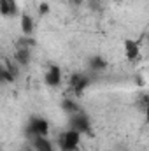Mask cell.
I'll return each mask as SVG.
<instances>
[{"instance_id":"cell-1","label":"cell","mask_w":149,"mask_h":151,"mask_svg":"<svg viewBox=\"0 0 149 151\" xmlns=\"http://www.w3.org/2000/svg\"><path fill=\"white\" fill-rule=\"evenodd\" d=\"M81 132H77L74 128H69L65 132H62L58 135V141H56V146L60 151H77L81 146Z\"/></svg>"},{"instance_id":"cell-2","label":"cell","mask_w":149,"mask_h":151,"mask_svg":"<svg viewBox=\"0 0 149 151\" xmlns=\"http://www.w3.org/2000/svg\"><path fill=\"white\" fill-rule=\"evenodd\" d=\"M27 135L34 137H47L49 135V121L40 116H32L27 123Z\"/></svg>"},{"instance_id":"cell-3","label":"cell","mask_w":149,"mask_h":151,"mask_svg":"<svg viewBox=\"0 0 149 151\" xmlns=\"http://www.w3.org/2000/svg\"><path fill=\"white\" fill-rule=\"evenodd\" d=\"M90 84H91V77L88 74H84V72H74L69 79V90L75 97H81L88 90Z\"/></svg>"},{"instance_id":"cell-4","label":"cell","mask_w":149,"mask_h":151,"mask_svg":"<svg viewBox=\"0 0 149 151\" xmlns=\"http://www.w3.org/2000/svg\"><path fill=\"white\" fill-rule=\"evenodd\" d=\"M70 128H74L77 132H81V134H91V119H90V116L86 113H82V111H79V113L75 114H70Z\"/></svg>"},{"instance_id":"cell-5","label":"cell","mask_w":149,"mask_h":151,"mask_svg":"<svg viewBox=\"0 0 149 151\" xmlns=\"http://www.w3.org/2000/svg\"><path fill=\"white\" fill-rule=\"evenodd\" d=\"M62 81H63V72H62V67L56 65V63H51L44 74V83L46 86L49 88H58L62 86Z\"/></svg>"},{"instance_id":"cell-6","label":"cell","mask_w":149,"mask_h":151,"mask_svg":"<svg viewBox=\"0 0 149 151\" xmlns=\"http://www.w3.org/2000/svg\"><path fill=\"white\" fill-rule=\"evenodd\" d=\"M123 51H125L126 60L135 62V60L140 56V42L135 40V39H125V42H123Z\"/></svg>"},{"instance_id":"cell-7","label":"cell","mask_w":149,"mask_h":151,"mask_svg":"<svg viewBox=\"0 0 149 151\" xmlns=\"http://www.w3.org/2000/svg\"><path fill=\"white\" fill-rule=\"evenodd\" d=\"M0 14L4 18H18V16H21L18 0H0Z\"/></svg>"},{"instance_id":"cell-8","label":"cell","mask_w":149,"mask_h":151,"mask_svg":"<svg viewBox=\"0 0 149 151\" xmlns=\"http://www.w3.org/2000/svg\"><path fill=\"white\" fill-rule=\"evenodd\" d=\"M19 28H21V32H23L25 37H30L34 34L35 21H34V18L28 12H21V16H19Z\"/></svg>"},{"instance_id":"cell-9","label":"cell","mask_w":149,"mask_h":151,"mask_svg":"<svg viewBox=\"0 0 149 151\" xmlns=\"http://www.w3.org/2000/svg\"><path fill=\"white\" fill-rule=\"evenodd\" d=\"M32 148H34V151H54L53 142L47 137H34L32 139Z\"/></svg>"},{"instance_id":"cell-10","label":"cell","mask_w":149,"mask_h":151,"mask_svg":"<svg viewBox=\"0 0 149 151\" xmlns=\"http://www.w3.org/2000/svg\"><path fill=\"white\" fill-rule=\"evenodd\" d=\"M14 62L18 65H27L30 62V47H23V46L16 47V51H14Z\"/></svg>"},{"instance_id":"cell-11","label":"cell","mask_w":149,"mask_h":151,"mask_svg":"<svg viewBox=\"0 0 149 151\" xmlns=\"http://www.w3.org/2000/svg\"><path fill=\"white\" fill-rule=\"evenodd\" d=\"M88 67H90L93 72H98V70H104V69L107 67V62H105L104 56H100V55H93V56L88 60Z\"/></svg>"},{"instance_id":"cell-12","label":"cell","mask_w":149,"mask_h":151,"mask_svg":"<svg viewBox=\"0 0 149 151\" xmlns=\"http://www.w3.org/2000/svg\"><path fill=\"white\" fill-rule=\"evenodd\" d=\"M62 109H63L65 113L69 114V116H70V114H75V113H79V111H81V107H79V106H75V102L69 100V99L62 102Z\"/></svg>"},{"instance_id":"cell-13","label":"cell","mask_w":149,"mask_h":151,"mask_svg":"<svg viewBox=\"0 0 149 151\" xmlns=\"http://www.w3.org/2000/svg\"><path fill=\"white\" fill-rule=\"evenodd\" d=\"M47 12H49V4H47V2H42V4L39 5V14H40V16H46Z\"/></svg>"},{"instance_id":"cell-14","label":"cell","mask_w":149,"mask_h":151,"mask_svg":"<svg viewBox=\"0 0 149 151\" xmlns=\"http://www.w3.org/2000/svg\"><path fill=\"white\" fill-rule=\"evenodd\" d=\"M69 4L74 7H81V5H84V0H69Z\"/></svg>"},{"instance_id":"cell-15","label":"cell","mask_w":149,"mask_h":151,"mask_svg":"<svg viewBox=\"0 0 149 151\" xmlns=\"http://www.w3.org/2000/svg\"><path fill=\"white\" fill-rule=\"evenodd\" d=\"M144 116H146V123L149 125V100H148V104H146V109H144Z\"/></svg>"},{"instance_id":"cell-16","label":"cell","mask_w":149,"mask_h":151,"mask_svg":"<svg viewBox=\"0 0 149 151\" xmlns=\"http://www.w3.org/2000/svg\"><path fill=\"white\" fill-rule=\"evenodd\" d=\"M148 44H149V37H148Z\"/></svg>"}]
</instances>
